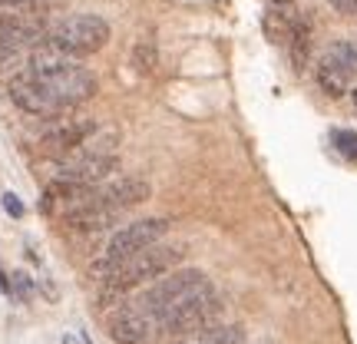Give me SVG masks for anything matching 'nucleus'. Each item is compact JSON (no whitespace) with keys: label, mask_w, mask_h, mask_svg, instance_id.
<instances>
[{"label":"nucleus","mask_w":357,"mask_h":344,"mask_svg":"<svg viewBox=\"0 0 357 344\" xmlns=\"http://www.w3.org/2000/svg\"><path fill=\"white\" fill-rule=\"evenodd\" d=\"M178 262H182V248H178V245L155 242V245H149V248H142V252H136L132 258L123 262V268L116 271L113 281L100 285V301L102 305H113V301H119V298L126 292H132V288L162 278V275L172 271Z\"/></svg>","instance_id":"obj_1"},{"label":"nucleus","mask_w":357,"mask_h":344,"mask_svg":"<svg viewBox=\"0 0 357 344\" xmlns=\"http://www.w3.org/2000/svg\"><path fill=\"white\" fill-rule=\"evenodd\" d=\"M166 232H169V218H139V222L123 225V229L109 239L102 258L100 262H93V268H89L93 281H100V285L113 281L116 271L123 268L126 258H132L136 252H142V248H149V245H155V242H162Z\"/></svg>","instance_id":"obj_2"},{"label":"nucleus","mask_w":357,"mask_h":344,"mask_svg":"<svg viewBox=\"0 0 357 344\" xmlns=\"http://www.w3.org/2000/svg\"><path fill=\"white\" fill-rule=\"evenodd\" d=\"M208 288H212V281H208L205 271H199V268H178V271H172V275L166 271L162 278L149 281V288H142L132 301H136L142 311H149V315H155V318H162V315L176 311L178 305H185L189 298L208 292Z\"/></svg>","instance_id":"obj_3"},{"label":"nucleus","mask_w":357,"mask_h":344,"mask_svg":"<svg viewBox=\"0 0 357 344\" xmlns=\"http://www.w3.org/2000/svg\"><path fill=\"white\" fill-rule=\"evenodd\" d=\"M43 43L79 60V57H89V53H96L100 47L109 43V24L102 17H93V13H73V17H63L53 27H47Z\"/></svg>","instance_id":"obj_4"},{"label":"nucleus","mask_w":357,"mask_h":344,"mask_svg":"<svg viewBox=\"0 0 357 344\" xmlns=\"http://www.w3.org/2000/svg\"><path fill=\"white\" fill-rule=\"evenodd\" d=\"M153 195V186L139 176H123L113 179V182H100L93 189L79 192L70 199V209L73 205H89V209H106V212H123V209H132V205L146 202Z\"/></svg>","instance_id":"obj_5"},{"label":"nucleus","mask_w":357,"mask_h":344,"mask_svg":"<svg viewBox=\"0 0 357 344\" xmlns=\"http://www.w3.org/2000/svg\"><path fill=\"white\" fill-rule=\"evenodd\" d=\"M218 315H222V301H218L215 288H208V292L189 298L185 305H178L176 311L162 315L159 324H162V334H169V338H189V334L218 324Z\"/></svg>","instance_id":"obj_6"},{"label":"nucleus","mask_w":357,"mask_h":344,"mask_svg":"<svg viewBox=\"0 0 357 344\" xmlns=\"http://www.w3.org/2000/svg\"><path fill=\"white\" fill-rule=\"evenodd\" d=\"M106 328H109V338L116 344H153L155 338H162L159 318L142 311L136 301H126L123 308H116L106 321Z\"/></svg>","instance_id":"obj_7"},{"label":"nucleus","mask_w":357,"mask_h":344,"mask_svg":"<svg viewBox=\"0 0 357 344\" xmlns=\"http://www.w3.org/2000/svg\"><path fill=\"white\" fill-rule=\"evenodd\" d=\"M10 100L13 106H20L24 113L37 116V119H56L60 113H66L60 103L53 100V93L37 77H30L26 70H20L17 77L10 80Z\"/></svg>","instance_id":"obj_8"},{"label":"nucleus","mask_w":357,"mask_h":344,"mask_svg":"<svg viewBox=\"0 0 357 344\" xmlns=\"http://www.w3.org/2000/svg\"><path fill=\"white\" fill-rule=\"evenodd\" d=\"M43 87L53 93V100L60 103L63 110H73V106H79V103H86L93 93H96V80H93V73H89L86 66H79L77 60L70 66H63L60 73H53V77L40 80Z\"/></svg>","instance_id":"obj_9"},{"label":"nucleus","mask_w":357,"mask_h":344,"mask_svg":"<svg viewBox=\"0 0 357 344\" xmlns=\"http://www.w3.org/2000/svg\"><path fill=\"white\" fill-rule=\"evenodd\" d=\"M96 129H100V123L89 119V116H79V119H60L56 126L47 129L43 149H47L50 156H70L73 149H79Z\"/></svg>","instance_id":"obj_10"},{"label":"nucleus","mask_w":357,"mask_h":344,"mask_svg":"<svg viewBox=\"0 0 357 344\" xmlns=\"http://www.w3.org/2000/svg\"><path fill=\"white\" fill-rule=\"evenodd\" d=\"M47 37V30L33 20H24V17H13V13H0V50H10V53H20V50H33L40 47Z\"/></svg>","instance_id":"obj_11"},{"label":"nucleus","mask_w":357,"mask_h":344,"mask_svg":"<svg viewBox=\"0 0 357 344\" xmlns=\"http://www.w3.org/2000/svg\"><path fill=\"white\" fill-rule=\"evenodd\" d=\"M288 53H291L294 73H305L307 60H311V20L305 13H294L291 33H288Z\"/></svg>","instance_id":"obj_12"},{"label":"nucleus","mask_w":357,"mask_h":344,"mask_svg":"<svg viewBox=\"0 0 357 344\" xmlns=\"http://www.w3.org/2000/svg\"><path fill=\"white\" fill-rule=\"evenodd\" d=\"M314 80H318V87L324 89L328 96H334V100H337V96H344V93H347V83H351L354 77L347 73L344 66H337L331 57L324 53V57H321V63H318V70H314Z\"/></svg>","instance_id":"obj_13"},{"label":"nucleus","mask_w":357,"mask_h":344,"mask_svg":"<svg viewBox=\"0 0 357 344\" xmlns=\"http://www.w3.org/2000/svg\"><path fill=\"white\" fill-rule=\"evenodd\" d=\"M291 24H294V13H288L284 7H271L265 13V33L268 40H275V43H288V33H291Z\"/></svg>","instance_id":"obj_14"},{"label":"nucleus","mask_w":357,"mask_h":344,"mask_svg":"<svg viewBox=\"0 0 357 344\" xmlns=\"http://www.w3.org/2000/svg\"><path fill=\"white\" fill-rule=\"evenodd\" d=\"M132 66H136L139 77L155 73V66H159V50H155L153 40H139V43L132 47Z\"/></svg>","instance_id":"obj_15"},{"label":"nucleus","mask_w":357,"mask_h":344,"mask_svg":"<svg viewBox=\"0 0 357 344\" xmlns=\"http://www.w3.org/2000/svg\"><path fill=\"white\" fill-rule=\"evenodd\" d=\"M328 57H331L337 66H344L351 77H357V40H337L328 47Z\"/></svg>","instance_id":"obj_16"},{"label":"nucleus","mask_w":357,"mask_h":344,"mask_svg":"<svg viewBox=\"0 0 357 344\" xmlns=\"http://www.w3.org/2000/svg\"><path fill=\"white\" fill-rule=\"evenodd\" d=\"M334 146H337V153L344 156V159H351V163H357V133H351V129H334L331 133Z\"/></svg>","instance_id":"obj_17"},{"label":"nucleus","mask_w":357,"mask_h":344,"mask_svg":"<svg viewBox=\"0 0 357 344\" xmlns=\"http://www.w3.org/2000/svg\"><path fill=\"white\" fill-rule=\"evenodd\" d=\"M10 298H20V301L33 298V278L26 271H13L10 275Z\"/></svg>","instance_id":"obj_18"},{"label":"nucleus","mask_w":357,"mask_h":344,"mask_svg":"<svg viewBox=\"0 0 357 344\" xmlns=\"http://www.w3.org/2000/svg\"><path fill=\"white\" fill-rule=\"evenodd\" d=\"M0 202H3V212H7L10 218H24V202H20V195H17V192H3V199H0Z\"/></svg>","instance_id":"obj_19"},{"label":"nucleus","mask_w":357,"mask_h":344,"mask_svg":"<svg viewBox=\"0 0 357 344\" xmlns=\"http://www.w3.org/2000/svg\"><path fill=\"white\" fill-rule=\"evenodd\" d=\"M337 13H357V0H328Z\"/></svg>","instance_id":"obj_20"},{"label":"nucleus","mask_w":357,"mask_h":344,"mask_svg":"<svg viewBox=\"0 0 357 344\" xmlns=\"http://www.w3.org/2000/svg\"><path fill=\"white\" fill-rule=\"evenodd\" d=\"M40 0H0V10H7V7H37Z\"/></svg>","instance_id":"obj_21"},{"label":"nucleus","mask_w":357,"mask_h":344,"mask_svg":"<svg viewBox=\"0 0 357 344\" xmlns=\"http://www.w3.org/2000/svg\"><path fill=\"white\" fill-rule=\"evenodd\" d=\"M63 344H79V341H77V338H73V334H66V338H63Z\"/></svg>","instance_id":"obj_22"},{"label":"nucleus","mask_w":357,"mask_h":344,"mask_svg":"<svg viewBox=\"0 0 357 344\" xmlns=\"http://www.w3.org/2000/svg\"><path fill=\"white\" fill-rule=\"evenodd\" d=\"M271 3H278V7H288V3H294V0H271Z\"/></svg>","instance_id":"obj_23"},{"label":"nucleus","mask_w":357,"mask_h":344,"mask_svg":"<svg viewBox=\"0 0 357 344\" xmlns=\"http://www.w3.org/2000/svg\"><path fill=\"white\" fill-rule=\"evenodd\" d=\"M351 103H354V110H357V89H354V93H351Z\"/></svg>","instance_id":"obj_24"}]
</instances>
